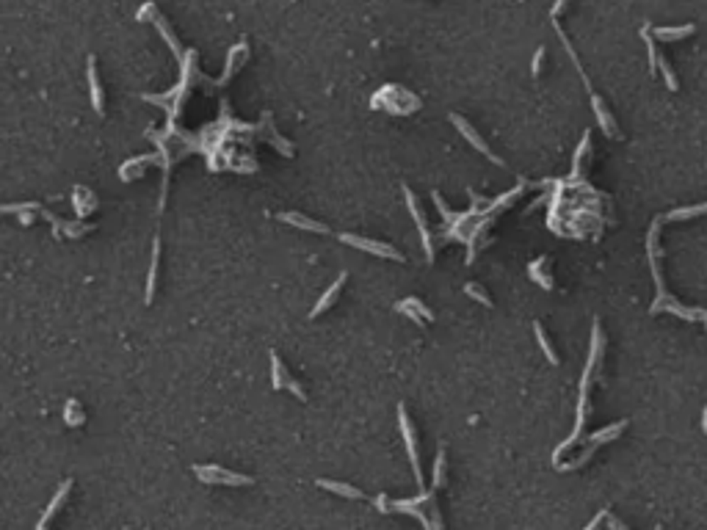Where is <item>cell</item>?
Here are the masks:
<instances>
[{
  "label": "cell",
  "mask_w": 707,
  "mask_h": 530,
  "mask_svg": "<svg viewBox=\"0 0 707 530\" xmlns=\"http://www.w3.org/2000/svg\"><path fill=\"white\" fill-rule=\"evenodd\" d=\"M194 473L210 483V486H252L254 478L252 475H238V473H229V470H221L216 464H197Z\"/></svg>",
  "instance_id": "1"
},
{
  "label": "cell",
  "mask_w": 707,
  "mask_h": 530,
  "mask_svg": "<svg viewBox=\"0 0 707 530\" xmlns=\"http://www.w3.org/2000/svg\"><path fill=\"white\" fill-rule=\"evenodd\" d=\"M343 243H349L354 249H362V252L379 254V257H387V260H404V254L398 249H393L390 243H381V241H371V238H362V235H351V232H343L340 235Z\"/></svg>",
  "instance_id": "2"
},
{
  "label": "cell",
  "mask_w": 707,
  "mask_h": 530,
  "mask_svg": "<svg viewBox=\"0 0 707 530\" xmlns=\"http://www.w3.org/2000/svg\"><path fill=\"white\" fill-rule=\"evenodd\" d=\"M404 199H406V207H409V213H412V219H415V224L420 229V238H423V249H426V257L434 260V241H431V232H429V224H426V216H423V210H420V204H417V197L412 194V188H406L404 185Z\"/></svg>",
  "instance_id": "3"
},
{
  "label": "cell",
  "mask_w": 707,
  "mask_h": 530,
  "mask_svg": "<svg viewBox=\"0 0 707 530\" xmlns=\"http://www.w3.org/2000/svg\"><path fill=\"white\" fill-rule=\"evenodd\" d=\"M451 122H454L456 130H459V133H461V136H464V138H467V141H470V144H473L476 150L483 152V155H486V158H489L492 163H498V166H505V163H503V160H500V158H498V155H492V150H489V144H486V141L481 138L478 130H476V127L470 125L467 119H461L459 114H451Z\"/></svg>",
  "instance_id": "4"
},
{
  "label": "cell",
  "mask_w": 707,
  "mask_h": 530,
  "mask_svg": "<svg viewBox=\"0 0 707 530\" xmlns=\"http://www.w3.org/2000/svg\"><path fill=\"white\" fill-rule=\"evenodd\" d=\"M398 426H401V434H404L406 451H409V458H412V470H415V478L417 483L423 486V470H420V458H417V445H415V431H412V423L406 417V409L398 406Z\"/></svg>",
  "instance_id": "5"
},
{
  "label": "cell",
  "mask_w": 707,
  "mask_h": 530,
  "mask_svg": "<svg viewBox=\"0 0 707 530\" xmlns=\"http://www.w3.org/2000/svg\"><path fill=\"white\" fill-rule=\"evenodd\" d=\"M86 77H89L92 105H94V111L102 116V114H105V111H102V86H100V75H97V61H94V55H89V61H86Z\"/></svg>",
  "instance_id": "6"
},
{
  "label": "cell",
  "mask_w": 707,
  "mask_h": 530,
  "mask_svg": "<svg viewBox=\"0 0 707 530\" xmlns=\"http://www.w3.org/2000/svg\"><path fill=\"white\" fill-rule=\"evenodd\" d=\"M70 489H72V480H64L61 486H58V492L53 495V500H50V505L45 508V514H42V519H39V525H36V530H45L48 525H50V519L58 514V508H61V503L67 500V495H70Z\"/></svg>",
  "instance_id": "7"
},
{
  "label": "cell",
  "mask_w": 707,
  "mask_h": 530,
  "mask_svg": "<svg viewBox=\"0 0 707 530\" xmlns=\"http://www.w3.org/2000/svg\"><path fill=\"white\" fill-rule=\"evenodd\" d=\"M398 312L409 315L415 324H420V318H423V321H434V312H431L420 299H415V296H412V299H404V302L398 304Z\"/></svg>",
  "instance_id": "8"
},
{
  "label": "cell",
  "mask_w": 707,
  "mask_h": 530,
  "mask_svg": "<svg viewBox=\"0 0 707 530\" xmlns=\"http://www.w3.org/2000/svg\"><path fill=\"white\" fill-rule=\"evenodd\" d=\"M279 219L285 221V224H290V227H299V229H309V232H321V235H327L329 227L327 224H321V221H312V219H307L304 213H279Z\"/></svg>",
  "instance_id": "9"
},
{
  "label": "cell",
  "mask_w": 707,
  "mask_h": 530,
  "mask_svg": "<svg viewBox=\"0 0 707 530\" xmlns=\"http://www.w3.org/2000/svg\"><path fill=\"white\" fill-rule=\"evenodd\" d=\"M343 285H346V274H340V277L334 279V285L329 287V290L324 293V296H321V299H318L315 309H309V318H318V315H324L329 307L337 302V296H340V287H343Z\"/></svg>",
  "instance_id": "10"
},
{
  "label": "cell",
  "mask_w": 707,
  "mask_h": 530,
  "mask_svg": "<svg viewBox=\"0 0 707 530\" xmlns=\"http://www.w3.org/2000/svg\"><path fill=\"white\" fill-rule=\"evenodd\" d=\"M318 486H321V489H327V492H334V495H340V497H349V500H365V492L354 489L351 483H340V480L321 478V480H318Z\"/></svg>",
  "instance_id": "11"
},
{
  "label": "cell",
  "mask_w": 707,
  "mask_h": 530,
  "mask_svg": "<svg viewBox=\"0 0 707 530\" xmlns=\"http://www.w3.org/2000/svg\"><path fill=\"white\" fill-rule=\"evenodd\" d=\"M591 105H594V114H597L600 125H603V130H605V136L616 138V136H619V130H616V125H613V119H610V114H608L603 97H600V94H594V92H591Z\"/></svg>",
  "instance_id": "12"
},
{
  "label": "cell",
  "mask_w": 707,
  "mask_h": 530,
  "mask_svg": "<svg viewBox=\"0 0 707 530\" xmlns=\"http://www.w3.org/2000/svg\"><path fill=\"white\" fill-rule=\"evenodd\" d=\"M696 28L694 26H680V28H652V36L660 42H674V39H685L691 36Z\"/></svg>",
  "instance_id": "13"
},
{
  "label": "cell",
  "mask_w": 707,
  "mask_h": 530,
  "mask_svg": "<svg viewBox=\"0 0 707 530\" xmlns=\"http://www.w3.org/2000/svg\"><path fill=\"white\" fill-rule=\"evenodd\" d=\"M158 263H160V241H152V265H150V279H147V304H152L155 296V282H158Z\"/></svg>",
  "instance_id": "14"
},
{
  "label": "cell",
  "mask_w": 707,
  "mask_h": 530,
  "mask_svg": "<svg viewBox=\"0 0 707 530\" xmlns=\"http://www.w3.org/2000/svg\"><path fill=\"white\" fill-rule=\"evenodd\" d=\"M241 61H246V42H241V45H235L232 50H229V58H227V72H224V77L219 80V83H227L229 77L235 75V70H238V64Z\"/></svg>",
  "instance_id": "15"
},
{
  "label": "cell",
  "mask_w": 707,
  "mask_h": 530,
  "mask_svg": "<svg viewBox=\"0 0 707 530\" xmlns=\"http://www.w3.org/2000/svg\"><path fill=\"white\" fill-rule=\"evenodd\" d=\"M544 265H547V257H539L536 263H530L528 265V277L530 279H536L544 290H553V279H547L544 277Z\"/></svg>",
  "instance_id": "16"
},
{
  "label": "cell",
  "mask_w": 707,
  "mask_h": 530,
  "mask_svg": "<svg viewBox=\"0 0 707 530\" xmlns=\"http://www.w3.org/2000/svg\"><path fill=\"white\" fill-rule=\"evenodd\" d=\"M533 331H536V340H539L542 351H544V356H547V362L558 365V356H556V351H553V346H550V340H547V331H544V326L536 321V324H533Z\"/></svg>",
  "instance_id": "17"
},
{
  "label": "cell",
  "mask_w": 707,
  "mask_h": 530,
  "mask_svg": "<svg viewBox=\"0 0 707 530\" xmlns=\"http://www.w3.org/2000/svg\"><path fill=\"white\" fill-rule=\"evenodd\" d=\"M271 373H274V390H285L287 384H290V379H287V370L282 368V362H279V356L277 353H271Z\"/></svg>",
  "instance_id": "18"
},
{
  "label": "cell",
  "mask_w": 707,
  "mask_h": 530,
  "mask_svg": "<svg viewBox=\"0 0 707 530\" xmlns=\"http://www.w3.org/2000/svg\"><path fill=\"white\" fill-rule=\"evenodd\" d=\"M707 213V202L705 204H696V207H682V210H672L666 219L669 221H682V219H694V216H702Z\"/></svg>",
  "instance_id": "19"
},
{
  "label": "cell",
  "mask_w": 707,
  "mask_h": 530,
  "mask_svg": "<svg viewBox=\"0 0 707 530\" xmlns=\"http://www.w3.org/2000/svg\"><path fill=\"white\" fill-rule=\"evenodd\" d=\"M657 72L666 77V86L672 89V92H677V77L672 72V67H669V61L663 58V55H657Z\"/></svg>",
  "instance_id": "20"
},
{
  "label": "cell",
  "mask_w": 707,
  "mask_h": 530,
  "mask_svg": "<svg viewBox=\"0 0 707 530\" xmlns=\"http://www.w3.org/2000/svg\"><path fill=\"white\" fill-rule=\"evenodd\" d=\"M464 293H467V296H473L476 302L486 304V307H492V299H489V296H486V293L481 290V285H476V282H467V285H464Z\"/></svg>",
  "instance_id": "21"
},
{
  "label": "cell",
  "mask_w": 707,
  "mask_h": 530,
  "mask_svg": "<svg viewBox=\"0 0 707 530\" xmlns=\"http://www.w3.org/2000/svg\"><path fill=\"white\" fill-rule=\"evenodd\" d=\"M64 414H67V423H70V426H80V423H83V414H80V406H77L75 401H72V404L67 406V409H64Z\"/></svg>",
  "instance_id": "22"
},
{
  "label": "cell",
  "mask_w": 707,
  "mask_h": 530,
  "mask_svg": "<svg viewBox=\"0 0 707 530\" xmlns=\"http://www.w3.org/2000/svg\"><path fill=\"white\" fill-rule=\"evenodd\" d=\"M542 64H544V48H539V50L533 53V64H530V72L539 77L542 75Z\"/></svg>",
  "instance_id": "23"
},
{
  "label": "cell",
  "mask_w": 707,
  "mask_h": 530,
  "mask_svg": "<svg viewBox=\"0 0 707 530\" xmlns=\"http://www.w3.org/2000/svg\"><path fill=\"white\" fill-rule=\"evenodd\" d=\"M605 517H608V511H603V514H597V517H594V519L588 522V528H586V530H597V528H600V522H603Z\"/></svg>",
  "instance_id": "24"
},
{
  "label": "cell",
  "mask_w": 707,
  "mask_h": 530,
  "mask_svg": "<svg viewBox=\"0 0 707 530\" xmlns=\"http://www.w3.org/2000/svg\"><path fill=\"white\" fill-rule=\"evenodd\" d=\"M702 429H705V434H707V409H705V420H702Z\"/></svg>",
  "instance_id": "25"
}]
</instances>
